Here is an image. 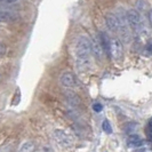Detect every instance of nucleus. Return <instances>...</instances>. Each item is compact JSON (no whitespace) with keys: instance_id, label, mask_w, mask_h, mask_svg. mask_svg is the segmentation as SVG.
<instances>
[{"instance_id":"obj_13","label":"nucleus","mask_w":152,"mask_h":152,"mask_svg":"<svg viewBox=\"0 0 152 152\" xmlns=\"http://www.w3.org/2000/svg\"><path fill=\"white\" fill-rule=\"evenodd\" d=\"M0 152H12V145L5 144L0 146Z\"/></svg>"},{"instance_id":"obj_3","label":"nucleus","mask_w":152,"mask_h":152,"mask_svg":"<svg viewBox=\"0 0 152 152\" xmlns=\"http://www.w3.org/2000/svg\"><path fill=\"white\" fill-rule=\"evenodd\" d=\"M110 55L114 61L121 60L122 56H124L122 44L118 38H112L110 40Z\"/></svg>"},{"instance_id":"obj_9","label":"nucleus","mask_w":152,"mask_h":152,"mask_svg":"<svg viewBox=\"0 0 152 152\" xmlns=\"http://www.w3.org/2000/svg\"><path fill=\"white\" fill-rule=\"evenodd\" d=\"M127 144H128V146H132V148H137V146H141L143 144V140L136 134H133L128 137Z\"/></svg>"},{"instance_id":"obj_19","label":"nucleus","mask_w":152,"mask_h":152,"mask_svg":"<svg viewBox=\"0 0 152 152\" xmlns=\"http://www.w3.org/2000/svg\"><path fill=\"white\" fill-rule=\"evenodd\" d=\"M136 152H146V151H145V150H137Z\"/></svg>"},{"instance_id":"obj_17","label":"nucleus","mask_w":152,"mask_h":152,"mask_svg":"<svg viewBox=\"0 0 152 152\" xmlns=\"http://www.w3.org/2000/svg\"><path fill=\"white\" fill-rule=\"evenodd\" d=\"M148 17H149V23H150V25H151V28H152V9L149 10V13H148Z\"/></svg>"},{"instance_id":"obj_1","label":"nucleus","mask_w":152,"mask_h":152,"mask_svg":"<svg viewBox=\"0 0 152 152\" xmlns=\"http://www.w3.org/2000/svg\"><path fill=\"white\" fill-rule=\"evenodd\" d=\"M91 40L87 37H80L78 38L76 44V62L77 68L80 72H85L91 69Z\"/></svg>"},{"instance_id":"obj_6","label":"nucleus","mask_w":152,"mask_h":152,"mask_svg":"<svg viewBox=\"0 0 152 152\" xmlns=\"http://www.w3.org/2000/svg\"><path fill=\"white\" fill-rule=\"evenodd\" d=\"M54 136H55V140L61 145H63V146H70V145L72 144V141H71L70 136L65 132H63V130H55L54 132Z\"/></svg>"},{"instance_id":"obj_15","label":"nucleus","mask_w":152,"mask_h":152,"mask_svg":"<svg viewBox=\"0 0 152 152\" xmlns=\"http://www.w3.org/2000/svg\"><path fill=\"white\" fill-rule=\"evenodd\" d=\"M7 52V49H6V46L4 45V44H1L0 42V57H2Z\"/></svg>"},{"instance_id":"obj_8","label":"nucleus","mask_w":152,"mask_h":152,"mask_svg":"<svg viewBox=\"0 0 152 152\" xmlns=\"http://www.w3.org/2000/svg\"><path fill=\"white\" fill-rule=\"evenodd\" d=\"M105 23H107V29L110 31H118V21H117V17L113 14H109L105 17Z\"/></svg>"},{"instance_id":"obj_10","label":"nucleus","mask_w":152,"mask_h":152,"mask_svg":"<svg viewBox=\"0 0 152 152\" xmlns=\"http://www.w3.org/2000/svg\"><path fill=\"white\" fill-rule=\"evenodd\" d=\"M34 149H36L34 143L31 142V141H28V142L23 143L22 146L20 148V151L18 152H34Z\"/></svg>"},{"instance_id":"obj_5","label":"nucleus","mask_w":152,"mask_h":152,"mask_svg":"<svg viewBox=\"0 0 152 152\" xmlns=\"http://www.w3.org/2000/svg\"><path fill=\"white\" fill-rule=\"evenodd\" d=\"M91 53L94 54V56L97 58V60H101L104 55V49H103V46L99 41V38H94L91 40Z\"/></svg>"},{"instance_id":"obj_7","label":"nucleus","mask_w":152,"mask_h":152,"mask_svg":"<svg viewBox=\"0 0 152 152\" xmlns=\"http://www.w3.org/2000/svg\"><path fill=\"white\" fill-rule=\"evenodd\" d=\"M17 20V15L12 10H0V23H12Z\"/></svg>"},{"instance_id":"obj_18","label":"nucleus","mask_w":152,"mask_h":152,"mask_svg":"<svg viewBox=\"0 0 152 152\" xmlns=\"http://www.w3.org/2000/svg\"><path fill=\"white\" fill-rule=\"evenodd\" d=\"M149 132H150V134L152 135V119L149 122Z\"/></svg>"},{"instance_id":"obj_4","label":"nucleus","mask_w":152,"mask_h":152,"mask_svg":"<svg viewBox=\"0 0 152 152\" xmlns=\"http://www.w3.org/2000/svg\"><path fill=\"white\" fill-rule=\"evenodd\" d=\"M60 84L66 88H75L77 86V78L72 72H64L60 77Z\"/></svg>"},{"instance_id":"obj_2","label":"nucleus","mask_w":152,"mask_h":152,"mask_svg":"<svg viewBox=\"0 0 152 152\" xmlns=\"http://www.w3.org/2000/svg\"><path fill=\"white\" fill-rule=\"evenodd\" d=\"M127 21H128V24L129 26L135 31L136 33H141L144 30V24H143V21H142V17L140 15V13L137 12L136 9H129L127 13Z\"/></svg>"},{"instance_id":"obj_12","label":"nucleus","mask_w":152,"mask_h":152,"mask_svg":"<svg viewBox=\"0 0 152 152\" xmlns=\"http://www.w3.org/2000/svg\"><path fill=\"white\" fill-rule=\"evenodd\" d=\"M102 128H103V130H104L105 133H107V134H111V133H112V127H111L110 122L107 121V120H104V121H103Z\"/></svg>"},{"instance_id":"obj_14","label":"nucleus","mask_w":152,"mask_h":152,"mask_svg":"<svg viewBox=\"0 0 152 152\" xmlns=\"http://www.w3.org/2000/svg\"><path fill=\"white\" fill-rule=\"evenodd\" d=\"M93 109H94L95 112H101V111L103 110V105H102L101 103H95V104L93 105Z\"/></svg>"},{"instance_id":"obj_11","label":"nucleus","mask_w":152,"mask_h":152,"mask_svg":"<svg viewBox=\"0 0 152 152\" xmlns=\"http://www.w3.org/2000/svg\"><path fill=\"white\" fill-rule=\"evenodd\" d=\"M144 55L151 56L152 55V40H149L144 47Z\"/></svg>"},{"instance_id":"obj_16","label":"nucleus","mask_w":152,"mask_h":152,"mask_svg":"<svg viewBox=\"0 0 152 152\" xmlns=\"http://www.w3.org/2000/svg\"><path fill=\"white\" fill-rule=\"evenodd\" d=\"M18 0H0V5H4V4H14Z\"/></svg>"}]
</instances>
